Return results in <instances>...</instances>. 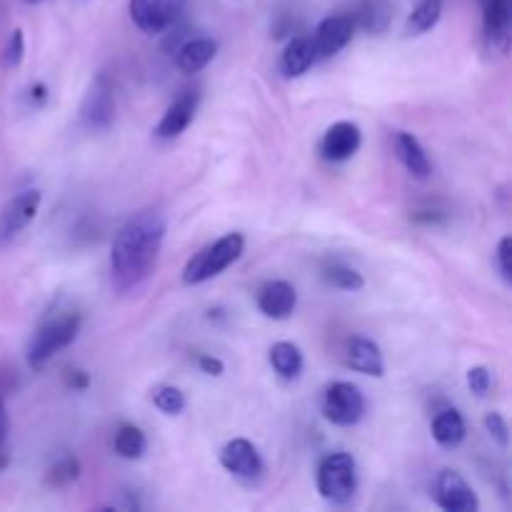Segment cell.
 Returning a JSON list of instances; mask_svg holds the SVG:
<instances>
[{"label":"cell","mask_w":512,"mask_h":512,"mask_svg":"<svg viewBox=\"0 0 512 512\" xmlns=\"http://www.w3.org/2000/svg\"><path fill=\"white\" fill-rule=\"evenodd\" d=\"M168 220L158 208H143L130 215L115 233L110 248V280L120 293L135 290L150 278L163 250Z\"/></svg>","instance_id":"6da1fadb"},{"label":"cell","mask_w":512,"mask_h":512,"mask_svg":"<svg viewBox=\"0 0 512 512\" xmlns=\"http://www.w3.org/2000/svg\"><path fill=\"white\" fill-rule=\"evenodd\" d=\"M80 325H83V315L75 313V310H55L50 318H45L30 338L28 350H25V360H28L30 368L43 370L53 360V355L75 343Z\"/></svg>","instance_id":"7a4b0ae2"},{"label":"cell","mask_w":512,"mask_h":512,"mask_svg":"<svg viewBox=\"0 0 512 512\" xmlns=\"http://www.w3.org/2000/svg\"><path fill=\"white\" fill-rule=\"evenodd\" d=\"M245 253V235L243 233H228L218 238L215 243L205 245L200 253L185 263L183 268V283L185 285H203L208 280L223 275L230 265L238 263Z\"/></svg>","instance_id":"3957f363"},{"label":"cell","mask_w":512,"mask_h":512,"mask_svg":"<svg viewBox=\"0 0 512 512\" xmlns=\"http://www.w3.org/2000/svg\"><path fill=\"white\" fill-rule=\"evenodd\" d=\"M320 498L333 505H348L358 493V463L350 453H330L320 460L315 475Z\"/></svg>","instance_id":"277c9868"},{"label":"cell","mask_w":512,"mask_h":512,"mask_svg":"<svg viewBox=\"0 0 512 512\" xmlns=\"http://www.w3.org/2000/svg\"><path fill=\"white\" fill-rule=\"evenodd\" d=\"M365 410H368V400L358 385L338 380L325 390L323 418L328 423L338 425V428H353L365 418Z\"/></svg>","instance_id":"5b68a950"},{"label":"cell","mask_w":512,"mask_h":512,"mask_svg":"<svg viewBox=\"0 0 512 512\" xmlns=\"http://www.w3.org/2000/svg\"><path fill=\"white\" fill-rule=\"evenodd\" d=\"M185 5L188 0H130L128 10L135 28L148 35H158L178 23Z\"/></svg>","instance_id":"8992f818"},{"label":"cell","mask_w":512,"mask_h":512,"mask_svg":"<svg viewBox=\"0 0 512 512\" xmlns=\"http://www.w3.org/2000/svg\"><path fill=\"white\" fill-rule=\"evenodd\" d=\"M433 500L445 512H478L480 500L468 480L455 470H440L433 483Z\"/></svg>","instance_id":"52a82bcc"},{"label":"cell","mask_w":512,"mask_h":512,"mask_svg":"<svg viewBox=\"0 0 512 512\" xmlns=\"http://www.w3.org/2000/svg\"><path fill=\"white\" fill-rule=\"evenodd\" d=\"M40 205H43V193L35 188L23 190L15 198H10L8 205L0 210V245L10 243L15 235L23 233L35 220Z\"/></svg>","instance_id":"ba28073f"},{"label":"cell","mask_w":512,"mask_h":512,"mask_svg":"<svg viewBox=\"0 0 512 512\" xmlns=\"http://www.w3.org/2000/svg\"><path fill=\"white\" fill-rule=\"evenodd\" d=\"M220 465H223L225 473L245 480V483H255L265 470L258 448L245 438H233L223 445V450H220Z\"/></svg>","instance_id":"9c48e42d"},{"label":"cell","mask_w":512,"mask_h":512,"mask_svg":"<svg viewBox=\"0 0 512 512\" xmlns=\"http://www.w3.org/2000/svg\"><path fill=\"white\" fill-rule=\"evenodd\" d=\"M483 8V40L488 53L508 55L512 40L508 0H480Z\"/></svg>","instance_id":"30bf717a"},{"label":"cell","mask_w":512,"mask_h":512,"mask_svg":"<svg viewBox=\"0 0 512 512\" xmlns=\"http://www.w3.org/2000/svg\"><path fill=\"white\" fill-rule=\"evenodd\" d=\"M355 35V18L353 15H328L318 23L315 33L310 35L318 60L333 58L340 50L348 48V43Z\"/></svg>","instance_id":"8fae6325"},{"label":"cell","mask_w":512,"mask_h":512,"mask_svg":"<svg viewBox=\"0 0 512 512\" xmlns=\"http://www.w3.org/2000/svg\"><path fill=\"white\" fill-rule=\"evenodd\" d=\"M115 118V95L113 85L105 75H98L90 85L88 95L83 100V108H80V120H83L85 128L90 130H105L113 125Z\"/></svg>","instance_id":"7c38bea8"},{"label":"cell","mask_w":512,"mask_h":512,"mask_svg":"<svg viewBox=\"0 0 512 512\" xmlns=\"http://www.w3.org/2000/svg\"><path fill=\"white\" fill-rule=\"evenodd\" d=\"M363 145V130L353 120H340L325 130L323 140H320V155L328 163H345L353 158Z\"/></svg>","instance_id":"4fadbf2b"},{"label":"cell","mask_w":512,"mask_h":512,"mask_svg":"<svg viewBox=\"0 0 512 512\" xmlns=\"http://www.w3.org/2000/svg\"><path fill=\"white\" fill-rule=\"evenodd\" d=\"M258 310L270 320H288L298 308V290L288 280H268L255 295Z\"/></svg>","instance_id":"5bb4252c"},{"label":"cell","mask_w":512,"mask_h":512,"mask_svg":"<svg viewBox=\"0 0 512 512\" xmlns=\"http://www.w3.org/2000/svg\"><path fill=\"white\" fill-rule=\"evenodd\" d=\"M198 93L195 90H185L183 95L173 100L168 105V110L163 113L160 123L155 125V138L158 140H175L190 128L195 113H198Z\"/></svg>","instance_id":"9a60e30c"},{"label":"cell","mask_w":512,"mask_h":512,"mask_svg":"<svg viewBox=\"0 0 512 512\" xmlns=\"http://www.w3.org/2000/svg\"><path fill=\"white\" fill-rule=\"evenodd\" d=\"M345 365L360 375L370 378H383L385 375V358L383 350L375 340L370 338H350L345 345Z\"/></svg>","instance_id":"2e32d148"},{"label":"cell","mask_w":512,"mask_h":512,"mask_svg":"<svg viewBox=\"0 0 512 512\" xmlns=\"http://www.w3.org/2000/svg\"><path fill=\"white\" fill-rule=\"evenodd\" d=\"M393 148H395V158L403 163V168L408 170L413 178H420V180L430 178V173H433V165H430V158H428V153H425L423 143H420L413 133H408V130H400V133H395Z\"/></svg>","instance_id":"e0dca14e"},{"label":"cell","mask_w":512,"mask_h":512,"mask_svg":"<svg viewBox=\"0 0 512 512\" xmlns=\"http://www.w3.org/2000/svg\"><path fill=\"white\" fill-rule=\"evenodd\" d=\"M215 55H218V40L190 38L178 48L175 65H178L180 73L193 75V73H200L203 68H208V65L213 63Z\"/></svg>","instance_id":"ac0fdd59"},{"label":"cell","mask_w":512,"mask_h":512,"mask_svg":"<svg viewBox=\"0 0 512 512\" xmlns=\"http://www.w3.org/2000/svg\"><path fill=\"white\" fill-rule=\"evenodd\" d=\"M315 63H318V55H315L313 40L293 38L285 45L283 55H280V73H283L285 78H300V75L308 73Z\"/></svg>","instance_id":"d6986e66"},{"label":"cell","mask_w":512,"mask_h":512,"mask_svg":"<svg viewBox=\"0 0 512 512\" xmlns=\"http://www.w3.org/2000/svg\"><path fill=\"white\" fill-rule=\"evenodd\" d=\"M430 430H433L435 443L443 445V448H458L465 440V435H468V425H465L463 413L455 408L440 410L433 418Z\"/></svg>","instance_id":"ffe728a7"},{"label":"cell","mask_w":512,"mask_h":512,"mask_svg":"<svg viewBox=\"0 0 512 512\" xmlns=\"http://www.w3.org/2000/svg\"><path fill=\"white\" fill-rule=\"evenodd\" d=\"M268 358H270V365H273L275 375L283 380H288V383H293V380H298L300 375H303L305 358L295 343L280 340V343H275L273 348H270Z\"/></svg>","instance_id":"44dd1931"},{"label":"cell","mask_w":512,"mask_h":512,"mask_svg":"<svg viewBox=\"0 0 512 512\" xmlns=\"http://www.w3.org/2000/svg\"><path fill=\"white\" fill-rule=\"evenodd\" d=\"M445 0H418L413 10H410L408 20H405V33L408 35H425L433 30L443 18Z\"/></svg>","instance_id":"7402d4cb"},{"label":"cell","mask_w":512,"mask_h":512,"mask_svg":"<svg viewBox=\"0 0 512 512\" xmlns=\"http://www.w3.org/2000/svg\"><path fill=\"white\" fill-rule=\"evenodd\" d=\"M113 450L123 460H140L145 455V450H148V438H145V433L138 425L123 423L115 430Z\"/></svg>","instance_id":"603a6c76"},{"label":"cell","mask_w":512,"mask_h":512,"mask_svg":"<svg viewBox=\"0 0 512 512\" xmlns=\"http://www.w3.org/2000/svg\"><path fill=\"white\" fill-rule=\"evenodd\" d=\"M323 280L328 285H333V288L348 290V293H355V290L365 288L363 273H358V270L350 268V265L340 263V260H333V263L323 265Z\"/></svg>","instance_id":"cb8c5ba5"},{"label":"cell","mask_w":512,"mask_h":512,"mask_svg":"<svg viewBox=\"0 0 512 512\" xmlns=\"http://www.w3.org/2000/svg\"><path fill=\"white\" fill-rule=\"evenodd\" d=\"M80 478V460L75 455H65L58 463H53L45 473V485L50 488H65Z\"/></svg>","instance_id":"d4e9b609"},{"label":"cell","mask_w":512,"mask_h":512,"mask_svg":"<svg viewBox=\"0 0 512 512\" xmlns=\"http://www.w3.org/2000/svg\"><path fill=\"white\" fill-rule=\"evenodd\" d=\"M153 405L163 415H180L188 405L183 390L173 388V385H160V388L153 390Z\"/></svg>","instance_id":"484cf974"},{"label":"cell","mask_w":512,"mask_h":512,"mask_svg":"<svg viewBox=\"0 0 512 512\" xmlns=\"http://www.w3.org/2000/svg\"><path fill=\"white\" fill-rule=\"evenodd\" d=\"M25 58V35L23 30L15 28L13 35L8 38V45L3 50V65L5 68H18Z\"/></svg>","instance_id":"4316f807"},{"label":"cell","mask_w":512,"mask_h":512,"mask_svg":"<svg viewBox=\"0 0 512 512\" xmlns=\"http://www.w3.org/2000/svg\"><path fill=\"white\" fill-rule=\"evenodd\" d=\"M468 388L478 398H485L490 393V388H493V375H490V370L485 365H475V368L468 370Z\"/></svg>","instance_id":"83f0119b"},{"label":"cell","mask_w":512,"mask_h":512,"mask_svg":"<svg viewBox=\"0 0 512 512\" xmlns=\"http://www.w3.org/2000/svg\"><path fill=\"white\" fill-rule=\"evenodd\" d=\"M485 430H488L490 438L500 445V448H508L510 445V428L508 420L500 413H488L485 415Z\"/></svg>","instance_id":"f1b7e54d"},{"label":"cell","mask_w":512,"mask_h":512,"mask_svg":"<svg viewBox=\"0 0 512 512\" xmlns=\"http://www.w3.org/2000/svg\"><path fill=\"white\" fill-rule=\"evenodd\" d=\"M495 263H498L500 275H503L505 283H512V238L505 235L500 238L498 248H495Z\"/></svg>","instance_id":"f546056e"},{"label":"cell","mask_w":512,"mask_h":512,"mask_svg":"<svg viewBox=\"0 0 512 512\" xmlns=\"http://www.w3.org/2000/svg\"><path fill=\"white\" fill-rule=\"evenodd\" d=\"M8 430H10L8 410H5V400H3V395H0V468H5V465H8V450H5Z\"/></svg>","instance_id":"4dcf8cb0"},{"label":"cell","mask_w":512,"mask_h":512,"mask_svg":"<svg viewBox=\"0 0 512 512\" xmlns=\"http://www.w3.org/2000/svg\"><path fill=\"white\" fill-rule=\"evenodd\" d=\"M198 368L203 370L205 375H210V378H220V375L225 373V363L220 358H215V355H200Z\"/></svg>","instance_id":"1f68e13d"},{"label":"cell","mask_w":512,"mask_h":512,"mask_svg":"<svg viewBox=\"0 0 512 512\" xmlns=\"http://www.w3.org/2000/svg\"><path fill=\"white\" fill-rule=\"evenodd\" d=\"M65 383H68L70 390H78V393H83V390L90 388V375L85 373L83 368H73V370H68V375H65Z\"/></svg>","instance_id":"d6a6232c"},{"label":"cell","mask_w":512,"mask_h":512,"mask_svg":"<svg viewBox=\"0 0 512 512\" xmlns=\"http://www.w3.org/2000/svg\"><path fill=\"white\" fill-rule=\"evenodd\" d=\"M28 98L33 103V108H40V105L48 103V85L45 83H33L28 90Z\"/></svg>","instance_id":"836d02e7"},{"label":"cell","mask_w":512,"mask_h":512,"mask_svg":"<svg viewBox=\"0 0 512 512\" xmlns=\"http://www.w3.org/2000/svg\"><path fill=\"white\" fill-rule=\"evenodd\" d=\"M25 3H40V0H25Z\"/></svg>","instance_id":"e575fe53"}]
</instances>
